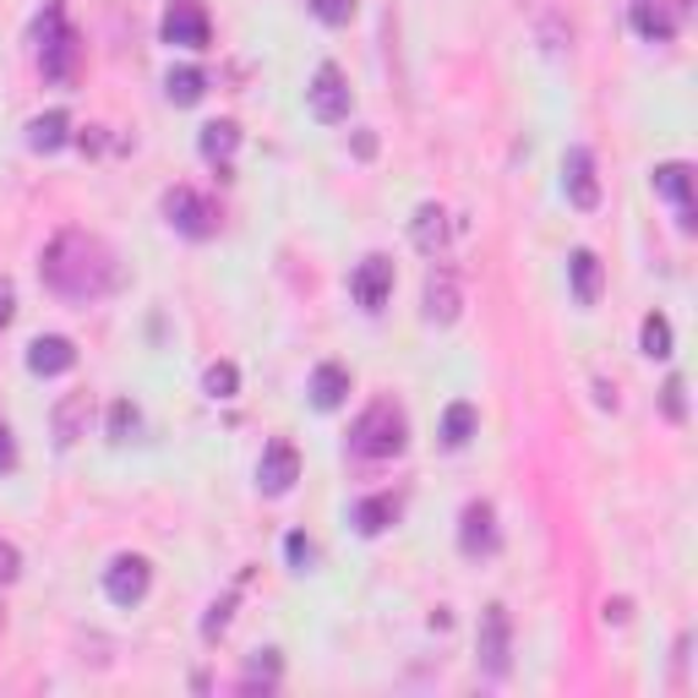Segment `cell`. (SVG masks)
<instances>
[{"mask_svg": "<svg viewBox=\"0 0 698 698\" xmlns=\"http://www.w3.org/2000/svg\"><path fill=\"white\" fill-rule=\"evenodd\" d=\"M44 284L65 295V301H99L121 284V267H115V252L88 235V230H61L50 246H44V262H39Z\"/></svg>", "mask_w": 698, "mask_h": 698, "instance_id": "obj_1", "label": "cell"}, {"mask_svg": "<svg viewBox=\"0 0 698 698\" xmlns=\"http://www.w3.org/2000/svg\"><path fill=\"white\" fill-rule=\"evenodd\" d=\"M404 443H409V421H404L398 404H372V409L350 426V447H355L361 458H398Z\"/></svg>", "mask_w": 698, "mask_h": 698, "instance_id": "obj_2", "label": "cell"}, {"mask_svg": "<svg viewBox=\"0 0 698 698\" xmlns=\"http://www.w3.org/2000/svg\"><path fill=\"white\" fill-rule=\"evenodd\" d=\"M164 219H170V230H181V235H191V241L219 235V208H213L208 196H196L191 186L164 191Z\"/></svg>", "mask_w": 698, "mask_h": 698, "instance_id": "obj_3", "label": "cell"}, {"mask_svg": "<svg viewBox=\"0 0 698 698\" xmlns=\"http://www.w3.org/2000/svg\"><path fill=\"white\" fill-rule=\"evenodd\" d=\"M350 82H344V71L338 65H322L317 77H312V88H306V104H312V115H317L322 127H338V121H350Z\"/></svg>", "mask_w": 698, "mask_h": 698, "instance_id": "obj_4", "label": "cell"}, {"mask_svg": "<svg viewBox=\"0 0 698 698\" xmlns=\"http://www.w3.org/2000/svg\"><path fill=\"white\" fill-rule=\"evenodd\" d=\"M39 39H44V77L65 82L77 71V33L61 22V6H50V17L39 22Z\"/></svg>", "mask_w": 698, "mask_h": 698, "instance_id": "obj_5", "label": "cell"}, {"mask_svg": "<svg viewBox=\"0 0 698 698\" xmlns=\"http://www.w3.org/2000/svg\"><path fill=\"white\" fill-rule=\"evenodd\" d=\"M295 480H301V453H295L290 443H267V447H262L256 486H262L267 497H284V492H295Z\"/></svg>", "mask_w": 698, "mask_h": 698, "instance_id": "obj_6", "label": "cell"}, {"mask_svg": "<svg viewBox=\"0 0 698 698\" xmlns=\"http://www.w3.org/2000/svg\"><path fill=\"white\" fill-rule=\"evenodd\" d=\"M213 28H208V11L196 0H175L164 11V44H181V50H208Z\"/></svg>", "mask_w": 698, "mask_h": 698, "instance_id": "obj_7", "label": "cell"}, {"mask_svg": "<svg viewBox=\"0 0 698 698\" xmlns=\"http://www.w3.org/2000/svg\"><path fill=\"white\" fill-rule=\"evenodd\" d=\"M563 191H568V202L578 213L600 208V181H595V153L589 148H568V159H563Z\"/></svg>", "mask_w": 698, "mask_h": 698, "instance_id": "obj_8", "label": "cell"}, {"mask_svg": "<svg viewBox=\"0 0 698 698\" xmlns=\"http://www.w3.org/2000/svg\"><path fill=\"white\" fill-rule=\"evenodd\" d=\"M148 584H153L148 557H115V563L104 568V595H110L115 606H136V600L148 595Z\"/></svg>", "mask_w": 698, "mask_h": 698, "instance_id": "obj_9", "label": "cell"}, {"mask_svg": "<svg viewBox=\"0 0 698 698\" xmlns=\"http://www.w3.org/2000/svg\"><path fill=\"white\" fill-rule=\"evenodd\" d=\"M508 644H513V628H508V611L503 606H486L480 611V666L492 677H508Z\"/></svg>", "mask_w": 698, "mask_h": 698, "instance_id": "obj_10", "label": "cell"}, {"mask_svg": "<svg viewBox=\"0 0 698 698\" xmlns=\"http://www.w3.org/2000/svg\"><path fill=\"white\" fill-rule=\"evenodd\" d=\"M350 295H355L366 312H382L387 295H393V262H387V256H366V262L350 273Z\"/></svg>", "mask_w": 698, "mask_h": 698, "instance_id": "obj_11", "label": "cell"}, {"mask_svg": "<svg viewBox=\"0 0 698 698\" xmlns=\"http://www.w3.org/2000/svg\"><path fill=\"white\" fill-rule=\"evenodd\" d=\"M71 366H77V344L61 338V333H44V338L28 344V372H33V377H61Z\"/></svg>", "mask_w": 698, "mask_h": 698, "instance_id": "obj_12", "label": "cell"}, {"mask_svg": "<svg viewBox=\"0 0 698 698\" xmlns=\"http://www.w3.org/2000/svg\"><path fill=\"white\" fill-rule=\"evenodd\" d=\"M458 546L469 552V557H480V552H497V518L486 503H469L464 518H458Z\"/></svg>", "mask_w": 698, "mask_h": 698, "instance_id": "obj_13", "label": "cell"}, {"mask_svg": "<svg viewBox=\"0 0 698 698\" xmlns=\"http://www.w3.org/2000/svg\"><path fill=\"white\" fill-rule=\"evenodd\" d=\"M655 191L677 202L682 230H688V224H694V170H688V164H660V170H655Z\"/></svg>", "mask_w": 698, "mask_h": 698, "instance_id": "obj_14", "label": "cell"}, {"mask_svg": "<svg viewBox=\"0 0 698 698\" xmlns=\"http://www.w3.org/2000/svg\"><path fill=\"white\" fill-rule=\"evenodd\" d=\"M306 393H312L317 409H338V404L350 398V372L333 366V361H322L317 372H312V387H306Z\"/></svg>", "mask_w": 698, "mask_h": 698, "instance_id": "obj_15", "label": "cell"}, {"mask_svg": "<svg viewBox=\"0 0 698 698\" xmlns=\"http://www.w3.org/2000/svg\"><path fill=\"white\" fill-rule=\"evenodd\" d=\"M196 148H202L208 164H230L235 148H241V127H235V121H208L202 136H196Z\"/></svg>", "mask_w": 698, "mask_h": 698, "instance_id": "obj_16", "label": "cell"}, {"mask_svg": "<svg viewBox=\"0 0 698 698\" xmlns=\"http://www.w3.org/2000/svg\"><path fill=\"white\" fill-rule=\"evenodd\" d=\"M568 279H573V301H578V306H595V301H600V256L595 252H573Z\"/></svg>", "mask_w": 698, "mask_h": 698, "instance_id": "obj_17", "label": "cell"}, {"mask_svg": "<svg viewBox=\"0 0 698 698\" xmlns=\"http://www.w3.org/2000/svg\"><path fill=\"white\" fill-rule=\"evenodd\" d=\"M88 426V393H65L55 404V447H71Z\"/></svg>", "mask_w": 698, "mask_h": 698, "instance_id": "obj_18", "label": "cell"}, {"mask_svg": "<svg viewBox=\"0 0 698 698\" xmlns=\"http://www.w3.org/2000/svg\"><path fill=\"white\" fill-rule=\"evenodd\" d=\"M458 317V284L453 273H432L426 279V322H453Z\"/></svg>", "mask_w": 698, "mask_h": 698, "instance_id": "obj_19", "label": "cell"}, {"mask_svg": "<svg viewBox=\"0 0 698 698\" xmlns=\"http://www.w3.org/2000/svg\"><path fill=\"white\" fill-rule=\"evenodd\" d=\"M65 136H71V115H65V110H50V115H39V121L28 127V148H33V153H55Z\"/></svg>", "mask_w": 698, "mask_h": 698, "instance_id": "obj_20", "label": "cell"}, {"mask_svg": "<svg viewBox=\"0 0 698 698\" xmlns=\"http://www.w3.org/2000/svg\"><path fill=\"white\" fill-rule=\"evenodd\" d=\"M447 213L437 208V202H426V208H415V224H409V235H415V246L421 252H443V241H447V224H443Z\"/></svg>", "mask_w": 698, "mask_h": 698, "instance_id": "obj_21", "label": "cell"}, {"mask_svg": "<svg viewBox=\"0 0 698 698\" xmlns=\"http://www.w3.org/2000/svg\"><path fill=\"white\" fill-rule=\"evenodd\" d=\"M164 93H170V104H196L208 93V71L202 65H175L164 77Z\"/></svg>", "mask_w": 698, "mask_h": 698, "instance_id": "obj_22", "label": "cell"}, {"mask_svg": "<svg viewBox=\"0 0 698 698\" xmlns=\"http://www.w3.org/2000/svg\"><path fill=\"white\" fill-rule=\"evenodd\" d=\"M634 28L649 39V44H666V39L677 33V22L666 17V6H660V0H638V6H634Z\"/></svg>", "mask_w": 698, "mask_h": 698, "instance_id": "obj_23", "label": "cell"}, {"mask_svg": "<svg viewBox=\"0 0 698 698\" xmlns=\"http://www.w3.org/2000/svg\"><path fill=\"white\" fill-rule=\"evenodd\" d=\"M393 518H398V503H393V497H366V503H355V529H361V535H382Z\"/></svg>", "mask_w": 698, "mask_h": 698, "instance_id": "obj_24", "label": "cell"}, {"mask_svg": "<svg viewBox=\"0 0 698 698\" xmlns=\"http://www.w3.org/2000/svg\"><path fill=\"white\" fill-rule=\"evenodd\" d=\"M469 437H475V404H464V398H458V404H447V409H443V443L447 447H464Z\"/></svg>", "mask_w": 698, "mask_h": 698, "instance_id": "obj_25", "label": "cell"}, {"mask_svg": "<svg viewBox=\"0 0 698 698\" xmlns=\"http://www.w3.org/2000/svg\"><path fill=\"white\" fill-rule=\"evenodd\" d=\"M638 344H644L649 361H666V355H671V322L660 317V312H649L644 327H638Z\"/></svg>", "mask_w": 698, "mask_h": 698, "instance_id": "obj_26", "label": "cell"}, {"mask_svg": "<svg viewBox=\"0 0 698 698\" xmlns=\"http://www.w3.org/2000/svg\"><path fill=\"white\" fill-rule=\"evenodd\" d=\"M202 393H208V398H235V393H241V372H235L230 361H213V366L202 372Z\"/></svg>", "mask_w": 698, "mask_h": 698, "instance_id": "obj_27", "label": "cell"}, {"mask_svg": "<svg viewBox=\"0 0 698 698\" xmlns=\"http://www.w3.org/2000/svg\"><path fill=\"white\" fill-rule=\"evenodd\" d=\"M284 557H290V568H312V563H317V546H312V540H306V535H301V529H295V535H290V540H284Z\"/></svg>", "mask_w": 698, "mask_h": 698, "instance_id": "obj_28", "label": "cell"}, {"mask_svg": "<svg viewBox=\"0 0 698 698\" xmlns=\"http://www.w3.org/2000/svg\"><path fill=\"white\" fill-rule=\"evenodd\" d=\"M312 11H317L327 28H344V22L355 17V0H312Z\"/></svg>", "mask_w": 698, "mask_h": 698, "instance_id": "obj_29", "label": "cell"}, {"mask_svg": "<svg viewBox=\"0 0 698 698\" xmlns=\"http://www.w3.org/2000/svg\"><path fill=\"white\" fill-rule=\"evenodd\" d=\"M131 432H136V409H131L127 398H121V404L110 409V443H127Z\"/></svg>", "mask_w": 698, "mask_h": 698, "instance_id": "obj_30", "label": "cell"}, {"mask_svg": "<svg viewBox=\"0 0 698 698\" xmlns=\"http://www.w3.org/2000/svg\"><path fill=\"white\" fill-rule=\"evenodd\" d=\"M230 611H235V600H219L208 617H202V638H219L224 628H230Z\"/></svg>", "mask_w": 698, "mask_h": 698, "instance_id": "obj_31", "label": "cell"}, {"mask_svg": "<svg viewBox=\"0 0 698 698\" xmlns=\"http://www.w3.org/2000/svg\"><path fill=\"white\" fill-rule=\"evenodd\" d=\"M273 677H279V649H262L246 671V682H273Z\"/></svg>", "mask_w": 698, "mask_h": 698, "instance_id": "obj_32", "label": "cell"}, {"mask_svg": "<svg viewBox=\"0 0 698 698\" xmlns=\"http://www.w3.org/2000/svg\"><path fill=\"white\" fill-rule=\"evenodd\" d=\"M666 415H671V421H682V415H688V404H682V377L666 382Z\"/></svg>", "mask_w": 698, "mask_h": 698, "instance_id": "obj_33", "label": "cell"}, {"mask_svg": "<svg viewBox=\"0 0 698 698\" xmlns=\"http://www.w3.org/2000/svg\"><path fill=\"white\" fill-rule=\"evenodd\" d=\"M11 578H17V546L0 540V584H11Z\"/></svg>", "mask_w": 698, "mask_h": 698, "instance_id": "obj_34", "label": "cell"}, {"mask_svg": "<svg viewBox=\"0 0 698 698\" xmlns=\"http://www.w3.org/2000/svg\"><path fill=\"white\" fill-rule=\"evenodd\" d=\"M11 312H17V290H11V284L0 279V327L11 322Z\"/></svg>", "mask_w": 698, "mask_h": 698, "instance_id": "obj_35", "label": "cell"}, {"mask_svg": "<svg viewBox=\"0 0 698 698\" xmlns=\"http://www.w3.org/2000/svg\"><path fill=\"white\" fill-rule=\"evenodd\" d=\"M11 464H17V443H11V432L0 426V475H6Z\"/></svg>", "mask_w": 698, "mask_h": 698, "instance_id": "obj_36", "label": "cell"}, {"mask_svg": "<svg viewBox=\"0 0 698 698\" xmlns=\"http://www.w3.org/2000/svg\"><path fill=\"white\" fill-rule=\"evenodd\" d=\"M355 153L372 159V153H377V136H372V131H355Z\"/></svg>", "mask_w": 698, "mask_h": 698, "instance_id": "obj_37", "label": "cell"}, {"mask_svg": "<svg viewBox=\"0 0 698 698\" xmlns=\"http://www.w3.org/2000/svg\"><path fill=\"white\" fill-rule=\"evenodd\" d=\"M606 623H628V600H611V606H606Z\"/></svg>", "mask_w": 698, "mask_h": 698, "instance_id": "obj_38", "label": "cell"}]
</instances>
